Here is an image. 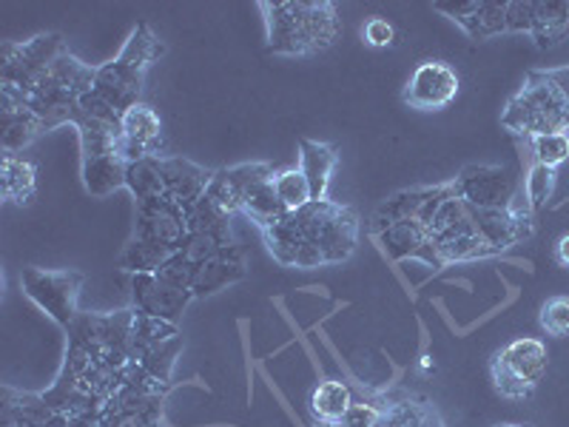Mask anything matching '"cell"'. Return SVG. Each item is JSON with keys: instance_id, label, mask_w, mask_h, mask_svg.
<instances>
[{"instance_id": "1", "label": "cell", "mask_w": 569, "mask_h": 427, "mask_svg": "<svg viewBox=\"0 0 569 427\" xmlns=\"http://www.w3.org/2000/svg\"><path fill=\"white\" fill-rule=\"evenodd\" d=\"M271 257L284 268L339 266L359 246V214L333 200H313L262 228Z\"/></svg>"}, {"instance_id": "2", "label": "cell", "mask_w": 569, "mask_h": 427, "mask_svg": "<svg viewBox=\"0 0 569 427\" xmlns=\"http://www.w3.org/2000/svg\"><path fill=\"white\" fill-rule=\"evenodd\" d=\"M162 52L166 49H162L160 38L146 23H140L126 40L123 52L111 63L100 66L94 86L89 95H83L78 111L109 120V123H120L126 111L140 103L142 75L149 71L154 60L162 58Z\"/></svg>"}, {"instance_id": "3", "label": "cell", "mask_w": 569, "mask_h": 427, "mask_svg": "<svg viewBox=\"0 0 569 427\" xmlns=\"http://www.w3.org/2000/svg\"><path fill=\"white\" fill-rule=\"evenodd\" d=\"M266 14L268 49L273 54H317L337 43L342 23L330 0H262Z\"/></svg>"}, {"instance_id": "4", "label": "cell", "mask_w": 569, "mask_h": 427, "mask_svg": "<svg viewBox=\"0 0 569 427\" xmlns=\"http://www.w3.org/2000/svg\"><path fill=\"white\" fill-rule=\"evenodd\" d=\"M94 78H98V69H91L89 63H83V60L74 58V54L66 49V52L54 60L52 69L46 71L43 78H40L27 95L0 86V98L18 100V103H23L27 109H32L49 129H58V126H66L74 120L80 100H83V95L91 91Z\"/></svg>"}, {"instance_id": "5", "label": "cell", "mask_w": 569, "mask_h": 427, "mask_svg": "<svg viewBox=\"0 0 569 427\" xmlns=\"http://www.w3.org/2000/svg\"><path fill=\"white\" fill-rule=\"evenodd\" d=\"M501 123L530 140L541 135H569V109L547 71H530L525 86L507 103Z\"/></svg>"}, {"instance_id": "6", "label": "cell", "mask_w": 569, "mask_h": 427, "mask_svg": "<svg viewBox=\"0 0 569 427\" xmlns=\"http://www.w3.org/2000/svg\"><path fill=\"white\" fill-rule=\"evenodd\" d=\"M131 325H134V308L117 314H78V319L66 328V345L86 350L100 363L117 370H126L131 363L129 342Z\"/></svg>"}, {"instance_id": "7", "label": "cell", "mask_w": 569, "mask_h": 427, "mask_svg": "<svg viewBox=\"0 0 569 427\" xmlns=\"http://www.w3.org/2000/svg\"><path fill=\"white\" fill-rule=\"evenodd\" d=\"M547 365H550V354H547V345L541 339H512L510 345H505V348L492 356V388H496L498 396H505V399H527L538 388L543 374H547Z\"/></svg>"}, {"instance_id": "8", "label": "cell", "mask_w": 569, "mask_h": 427, "mask_svg": "<svg viewBox=\"0 0 569 427\" xmlns=\"http://www.w3.org/2000/svg\"><path fill=\"white\" fill-rule=\"evenodd\" d=\"M86 277L74 268H60V271H49V268L29 266L20 271V288L38 305L46 317L58 322L60 328H69L78 319V299L83 291Z\"/></svg>"}, {"instance_id": "9", "label": "cell", "mask_w": 569, "mask_h": 427, "mask_svg": "<svg viewBox=\"0 0 569 427\" xmlns=\"http://www.w3.org/2000/svg\"><path fill=\"white\" fill-rule=\"evenodd\" d=\"M63 52L66 40L58 32L38 34L23 43H14V40L0 43V86L27 95Z\"/></svg>"}, {"instance_id": "10", "label": "cell", "mask_w": 569, "mask_h": 427, "mask_svg": "<svg viewBox=\"0 0 569 427\" xmlns=\"http://www.w3.org/2000/svg\"><path fill=\"white\" fill-rule=\"evenodd\" d=\"M188 237L186 208L171 202L169 197L140 200L134 208V234L131 242L157 248L166 257H174Z\"/></svg>"}, {"instance_id": "11", "label": "cell", "mask_w": 569, "mask_h": 427, "mask_svg": "<svg viewBox=\"0 0 569 427\" xmlns=\"http://www.w3.org/2000/svg\"><path fill=\"white\" fill-rule=\"evenodd\" d=\"M521 191L507 166H467L453 180V195L472 208H510Z\"/></svg>"}, {"instance_id": "12", "label": "cell", "mask_w": 569, "mask_h": 427, "mask_svg": "<svg viewBox=\"0 0 569 427\" xmlns=\"http://www.w3.org/2000/svg\"><path fill=\"white\" fill-rule=\"evenodd\" d=\"M405 103L416 111H441L459 98V75L445 60H421L405 86Z\"/></svg>"}, {"instance_id": "13", "label": "cell", "mask_w": 569, "mask_h": 427, "mask_svg": "<svg viewBox=\"0 0 569 427\" xmlns=\"http://www.w3.org/2000/svg\"><path fill=\"white\" fill-rule=\"evenodd\" d=\"M277 175L271 162H242V166H233V169H220L213 171V180L208 186L206 197L217 208L233 217V214L242 211V202L251 195V188H257L259 182L271 180Z\"/></svg>"}, {"instance_id": "14", "label": "cell", "mask_w": 569, "mask_h": 427, "mask_svg": "<svg viewBox=\"0 0 569 427\" xmlns=\"http://www.w3.org/2000/svg\"><path fill=\"white\" fill-rule=\"evenodd\" d=\"M131 299H134V311L166 319V322H180L182 311L194 299V294L166 282L157 274H134L131 277Z\"/></svg>"}, {"instance_id": "15", "label": "cell", "mask_w": 569, "mask_h": 427, "mask_svg": "<svg viewBox=\"0 0 569 427\" xmlns=\"http://www.w3.org/2000/svg\"><path fill=\"white\" fill-rule=\"evenodd\" d=\"M157 169H160L162 191L171 202L182 208H191L197 200H202L213 180V171L206 166L186 160V157H157Z\"/></svg>"}, {"instance_id": "16", "label": "cell", "mask_w": 569, "mask_h": 427, "mask_svg": "<svg viewBox=\"0 0 569 427\" xmlns=\"http://www.w3.org/2000/svg\"><path fill=\"white\" fill-rule=\"evenodd\" d=\"M123 129V142H120V155L129 162L146 160V157H160L162 149V123L154 106L137 103L120 120Z\"/></svg>"}, {"instance_id": "17", "label": "cell", "mask_w": 569, "mask_h": 427, "mask_svg": "<svg viewBox=\"0 0 569 427\" xmlns=\"http://www.w3.org/2000/svg\"><path fill=\"white\" fill-rule=\"evenodd\" d=\"M379 242H382V251L388 254L390 259H396V262H401V259H421L427 266L445 268L441 266L439 251H436L433 246V237H430L425 222L419 220H405L385 228V231L379 234Z\"/></svg>"}, {"instance_id": "18", "label": "cell", "mask_w": 569, "mask_h": 427, "mask_svg": "<svg viewBox=\"0 0 569 427\" xmlns=\"http://www.w3.org/2000/svg\"><path fill=\"white\" fill-rule=\"evenodd\" d=\"M46 131L52 129L32 109L12 98H0V146H3V155H18Z\"/></svg>"}, {"instance_id": "19", "label": "cell", "mask_w": 569, "mask_h": 427, "mask_svg": "<svg viewBox=\"0 0 569 427\" xmlns=\"http://www.w3.org/2000/svg\"><path fill=\"white\" fill-rule=\"evenodd\" d=\"M339 166V151L330 142L302 140L299 142V169L308 177L313 200H330V182Z\"/></svg>"}, {"instance_id": "20", "label": "cell", "mask_w": 569, "mask_h": 427, "mask_svg": "<svg viewBox=\"0 0 569 427\" xmlns=\"http://www.w3.org/2000/svg\"><path fill=\"white\" fill-rule=\"evenodd\" d=\"M246 274H248L246 257H242L240 248L233 246L228 248L226 254L208 259V262H202V266L197 268L191 294H194V299L211 297V294L222 291V288H228V285L246 279Z\"/></svg>"}, {"instance_id": "21", "label": "cell", "mask_w": 569, "mask_h": 427, "mask_svg": "<svg viewBox=\"0 0 569 427\" xmlns=\"http://www.w3.org/2000/svg\"><path fill=\"white\" fill-rule=\"evenodd\" d=\"M441 186L433 188H408V191H399L393 195L390 200H385L382 206L376 208L373 220H370V231L379 237L385 228L396 226V222H405V220H419L421 211L427 208V202L433 200L439 195Z\"/></svg>"}, {"instance_id": "22", "label": "cell", "mask_w": 569, "mask_h": 427, "mask_svg": "<svg viewBox=\"0 0 569 427\" xmlns=\"http://www.w3.org/2000/svg\"><path fill=\"white\" fill-rule=\"evenodd\" d=\"M131 162L120 155L83 157V186L91 197H109L126 188Z\"/></svg>"}, {"instance_id": "23", "label": "cell", "mask_w": 569, "mask_h": 427, "mask_svg": "<svg viewBox=\"0 0 569 427\" xmlns=\"http://www.w3.org/2000/svg\"><path fill=\"white\" fill-rule=\"evenodd\" d=\"M308 408L319 425H342L345 416L353 408V390L342 379H322L311 390Z\"/></svg>"}, {"instance_id": "24", "label": "cell", "mask_w": 569, "mask_h": 427, "mask_svg": "<svg viewBox=\"0 0 569 427\" xmlns=\"http://www.w3.org/2000/svg\"><path fill=\"white\" fill-rule=\"evenodd\" d=\"M532 40L538 49H552L569 38V0H536Z\"/></svg>"}, {"instance_id": "25", "label": "cell", "mask_w": 569, "mask_h": 427, "mask_svg": "<svg viewBox=\"0 0 569 427\" xmlns=\"http://www.w3.org/2000/svg\"><path fill=\"white\" fill-rule=\"evenodd\" d=\"M38 188V169L34 162L23 160L18 155H3L0 160V191L3 200L14 202V206H29Z\"/></svg>"}, {"instance_id": "26", "label": "cell", "mask_w": 569, "mask_h": 427, "mask_svg": "<svg viewBox=\"0 0 569 427\" xmlns=\"http://www.w3.org/2000/svg\"><path fill=\"white\" fill-rule=\"evenodd\" d=\"M174 337H180L177 322H166V319H157V317H149V314L134 311V325H131V342H129L131 363H140L142 356L149 354L151 348L169 342V339Z\"/></svg>"}, {"instance_id": "27", "label": "cell", "mask_w": 569, "mask_h": 427, "mask_svg": "<svg viewBox=\"0 0 569 427\" xmlns=\"http://www.w3.org/2000/svg\"><path fill=\"white\" fill-rule=\"evenodd\" d=\"M277 177V175H273ZM273 177L266 182H259L257 188H251V195L246 197V202H242V211L246 214L248 220L253 222V226L262 231V228L273 226V222H279L288 214V208L282 206V200L277 197V188H273Z\"/></svg>"}, {"instance_id": "28", "label": "cell", "mask_w": 569, "mask_h": 427, "mask_svg": "<svg viewBox=\"0 0 569 427\" xmlns=\"http://www.w3.org/2000/svg\"><path fill=\"white\" fill-rule=\"evenodd\" d=\"M472 40H487L507 32V3H492V0H479L476 12L459 23Z\"/></svg>"}, {"instance_id": "29", "label": "cell", "mask_w": 569, "mask_h": 427, "mask_svg": "<svg viewBox=\"0 0 569 427\" xmlns=\"http://www.w3.org/2000/svg\"><path fill=\"white\" fill-rule=\"evenodd\" d=\"M126 188L134 195L137 202L154 200V197H166V191H162L160 169H157V157H146V160L131 162Z\"/></svg>"}, {"instance_id": "30", "label": "cell", "mask_w": 569, "mask_h": 427, "mask_svg": "<svg viewBox=\"0 0 569 427\" xmlns=\"http://www.w3.org/2000/svg\"><path fill=\"white\" fill-rule=\"evenodd\" d=\"M273 188H277V197L282 200V206L288 208V214L299 211L308 202H313L311 186H308V177L302 175V169H282L273 177Z\"/></svg>"}, {"instance_id": "31", "label": "cell", "mask_w": 569, "mask_h": 427, "mask_svg": "<svg viewBox=\"0 0 569 427\" xmlns=\"http://www.w3.org/2000/svg\"><path fill=\"white\" fill-rule=\"evenodd\" d=\"M188 234H228L231 231V217L222 208L213 206L208 197L197 200L194 206L186 208Z\"/></svg>"}, {"instance_id": "32", "label": "cell", "mask_w": 569, "mask_h": 427, "mask_svg": "<svg viewBox=\"0 0 569 427\" xmlns=\"http://www.w3.org/2000/svg\"><path fill=\"white\" fill-rule=\"evenodd\" d=\"M237 242H233V231L228 234H188L186 242H182L180 251L186 254L194 266H202V262H208V259L220 257V254H226L228 248H233Z\"/></svg>"}, {"instance_id": "33", "label": "cell", "mask_w": 569, "mask_h": 427, "mask_svg": "<svg viewBox=\"0 0 569 427\" xmlns=\"http://www.w3.org/2000/svg\"><path fill=\"white\" fill-rule=\"evenodd\" d=\"M182 354V334L180 337L169 339V342L157 345V348H151L149 354L142 356L140 363L142 368L149 370L151 376H154L157 383L169 385L171 383V374H174V365H177V356Z\"/></svg>"}, {"instance_id": "34", "label": "cell", "mask_w": 569, "mask_h": 427, "mask_svg": "<svg viewBox=\"0 0 569 427\" xmlns=\"http://www.w3.org/2000/svg\"><path fill=\"white\" fill-rule=\"evenodd\" d=\"M532 155H536L538 166L556 169L561 162L569 160V135H541L530 140Z\"/></svg>"}, {"instance_id": "35", "label": "cell", "mask_w": 569, "mask_h": 427, "mask_svg": "<svg viewBox=\"0 0 569 427\" xmlns=\"http://www.w3.org/2000/svg\"><path fill=\"white\" fill-rule=\"evenodd\" d=\"M538 322L541 328L550 334V337H569V297H552L541 305V314H538Z\"/></svg>"}, {"instance_id": "36", "label": "cell", "mask_w": 569, "mask_h": 427, "mask_svg": "<svg viewBox=\"0 0 569 427\" xmlns=\"http://www.w3.org/2000/svg\"><path fill=\"white\" fill-rule=\"evenodd\" d=\"M556 191V169H547V166H532L530 177H527V186H525V195L530 200L532 211H538L541 206H547V200L552 197Z\"/></svg>"}, {"instance_id": "37", "label": "cell", "mask_w": 569, "mask_h": 427, "mask_svg": "<svg viewBox=\"0 0 569 427\" xmlns=\"http://www.w3.org/2000/svg\"><path fill=\"white\" fill-rule=\"evenodd\" d=\"M388 405H376V401H353L350 414L345 416V427H382Z\"/></svg>"}, {"instance_id": "38", "label": "cell", "mask_w": 569, "mask_h": 427, "mask_svg": "<svg viewBox=\"0 0 569 427\" xmlns=\"http://www.w3.org/2000/svg\"><path fill=\"white\" fill-rule=\"evenodd\" d=\"M365 43L373 46V49H388V46L399 43V32L393 29V23L385 18H370L362 27Z\"/></svg>"}, {"instance_id": "39", "label": "cell", "mask_w": 569, "mask_h": 427, "mask_svg": "<svg viewBox=\"0 0 569 427\" xmlns=\"http://www.w3.org/2000/svg\"><path fill=\"white\" fill-rule=\"evenodd\" d=\"M532 12H536V0H510V3H507V32L530 34Z\"/></svg>"}, {"instance_id": "40", "label": "cell", "mask_w": 569, "mask_h": 427, "mask_svg": "<svg viewBox=\"0 0 569 427\" xmlns=\"http://www.w3.org/2000/svg\"><path fill=\"white\" fill-rule=\"evenodd\" d=\"M547 75H550V80L556 83V89L561 91L563 103H567L569 109V66H561V69H547Z\"/></svg>"}, {"instance_id": "41", "label": "cell", "mask_w": 569, "mask_h": 427, "mask_svg": "<svg viewBox=\"0 0 569 427\" xmlns=\"http://www.w3.org/2000/svg\"><path fill=\"white\" fill-rule=\"evenodd\" d=\"M556 259H558V266H563L569 271V234H563L561 240H558Z\"/></svg>"}, {"instance_id": "42", "label": "cell", "mask_w": 569, "mask_h": 427, "mask_svg": "<svg viewBox=\"0 0 569 427\" xmlns=\"http://www.w3.org/2000/svg\"><path fill=\"white\" fill-rule=\"evenodd\" d=\"M425 427H445V421H441L439 410H436L433 405H430V410H427V416H425Z\"/></svg>"}, {"instance_id": "43", "label": "cell", "mask_w": 569, "mask_h": 427, "mask_svg": "<svg viewBox=\"0 0 569 427\" xmlns=\"http://www.w3.org/2000/svg\"><path fill=\"white\" fill-rule=\"evenodd\" d=\"M492 427H532V425H516V421H501V425H492Z\"/></svg>"}, {"instance_id": "44", "label": "cell", "mask_w": 569, "mask_h": 427, "mask_svg": "<svg viewBox=\"0 0 569 427\" xmlns=\"http://www.w3.org/2000/svg\"><path fill=\"white\" fill-rule=\"evenodd\" d=\"M317 427H345V425H319V421H317Z\"/></svg>"}]
</instances>
